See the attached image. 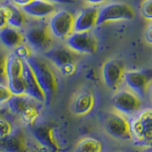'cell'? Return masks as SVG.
I'll use <instances>...</instances> for the list:
<instances>
[{"mask_svg":"<svg viewBox=\"0 0 152 152\" xmlns=\"http://www.w3.org/2000/svg\"><path fill=\"white\" fill-rule=\"evenodd\" d=\"M26 62L31 66L38 84L45 93L46 104H50L58 89V83L53 68L49 61L39 55L32 54Z\"/></svg>","mask_w":152,"mask_h":152,"instance_id":"cell-1","label":"cell"},{"mask_svg":"<svg viewBox=\"0 0 152 152\" xmlns=\"http://www.w3.org/2000/svg\"><path fill=\"white\" fill-rule=\"evenodd\" d=\"M7 104L9 110L26 125L32 126L40 115L41 103L27 94L12 95Z\"/></svg>","mask_w":152,"mask_h":152,"instance_id":"cell-2","label":"cell"},{"mask_svg":"<svg viewBox=\"0 0 152 152\" xmlns=\"http://www.w3.org/2000/svg\"><path fill=\"white\" fill-rule=\"evenodd\" d=\"M44 57L58 68L61 73L65 76H71L76 72L79 57L75 51L71 50L68 47H51L44 52Z\"/></svg>","mask_w":152,"mask_h":152,"instance_id":"cell-3","label":"cell"},{"mask_svg":"<svg viewBox=\"0 0 152 152\" xmlns=\"http://www.w3.org/2000/svg\"><path fill=\"white\" fill-rule=\"evenodd\" d=\"M28 45L36 51L45 52L50 50L53 43V36L46 22H34L27 27L24 34Z\"/></svg>","mask_w":152,"mask_h":152,"instance_id":"cell-4","label":"cell"},{"mask_svg":"<svg viewBox=\"0 0 152 152\" xmlns=\"http://www.w3.org/2000/svg\"><path fill=\"white\" fill-rule=\"evenodd\" d=\"M130 124L132 137L142 145L150 146L152 142V110L145 108L142 110Z\"/></svg>","mask_w":152,"mask_h":152,"instance_id":"cell-5","label":"cell"},{"mask_svg":"<svg viewBox=\"0 0 152 152\" xmlns=\"http://www.w3.org/2000/svg\"><path fill=\"white\" fill-rule=\"evenodd\" d=\"M74 14L68 10L56 11L48 23L49 28L53 37L66 40L74 31Z\"/></svg>","mask_w":152,"mask_h":152,"instance_id":"cell-6","label":"cell"},{"mask_svg":"<svg viewBox=\"0 0 152 152\" xmlns=\"http://www.w3.org/2000/svg\"><path fill=\"white\" fill-rule=\"evenodd\" d=\"M134 11L127 4L111 3L99 9L97 25L109 22H116L123 20H131L134 18Z\"/></svg>","mask_w":152,"mask_h":152,"instance_id":"cell-7","label":"cell"},{"mask_svg":"<svg viewBox=\"0 0 152 152\" xmlns=\"http://www.w3.org/2000/svg\"><path fill=\"white\" fill-rule=\"evenodd\" d=\"M104 129L108 135L118 140L132 139L130 124L120 112L108 113L104 120Z\"/></svg>","mask_w":152,"mask_h":152,"instance_id":"cell-8","label":"cell"},{"mask_svg":"<svg viewBox=\"0 0 152 152\" xmlns=\"http://www.w3.org/2000/svg\"><path fill=\"white\" fill-rule=\"evenodd\" d=\"M66 47L76 53L93 54L97 51L98 42L95 36L88 31H73L66 39Z\"/></svg>","mask_w":152,"mask_h":152,"instance_id":"cell-9","label":"cell"},{"mask_svg":"<svg viewBox=\"0 0 152 152\" xmlns=\"http://www.w3.org/2000/svg\"><path fill=\"white\" fill-rule=\"evenodd\" d=\"M124 80L133 93L139 98H145L151 85L152 71L150 69L126 71Z\"/></svg>","mask_w":152,"mask_h":152,"instance_id":"cell-10","label":"cell"},{"mask_svg":"<svg viewBox=\"0 0 152 152\" xmlns=\"http://www.w3.org/2000/svg\"><path fill=\"white\" fill-rule=\"evenodd\" d=\"M114 108L121 114L132 116L139 112L142 107L141 99L131 90L123 89L118 91L111 99Z\"/></svg>","mask_w":152,"mask_h":152,"instance_id":"cell-11","label":"cell"},{"mask_svg":"<svg viewBox=\"0 0 152 152\" xmlns=\"http://www.w3.org/2000/svg\"><path fill=\"white\" fill-rule=\"evenodd\" d=\"M0 152H28L25 130L17 127L10 134L0 137Z\"/></svg>","mask_w":152,"mask_h":152,"instance_id":"cell-12","label":"cell"},{"mask_svg":"<svg viewBox=\"0 0 152 152\" xmlns=\"http://www.w3.org/2000/svg\"><path fill=\"white\" fill-rule=\"evenodd\" d=\"M95 106V97L88 88H83L74 94L69 104L70 112L75 116H85L92 110Z\"/></svg>","mask_w":152,"mask_h":152,"instance_id":"cell-13","label":"cell"},{"mask_svg":"<svg viewBox=\"0 0 152 152\" xmlns=\"http://www.w3.org/2000/svg\"><path fill=\"white\" fill-rule=\"evenodd\" d=\"M103 79L107 88L110 89H117L124 80L125 69L120 61L110 59L107 61L103 66L102 69Z\"/></svg>","mask_w":152,"mask_h":152,"instance_id":"cell-14","label":"cell"},{"mask_svg":"<svg viewBox=\"0 0 152 152\" xmlns=\"http://www.w3.org/2000/svg\"><path fill=\"white\" fill-rule=\"evenodd\" d=\"M99 9L96 6H89L83 9L75 17L74 31H88L97 25Z\"/></svg>","mask_w":152,"mask_h":152,"instance_id":"cell-15","label":"cell"},{"mask_svg":"<svg viewBox=\"0 0 152 152\" xmlns=\"http://www.w3.org/2000/svg\"><path fill=\"white\" fill-rule=\"evenodd\" d=\"M23 78L25 80L26 85V94L31 96L39 103H45L46 97L45 93L42 90L41 87L37 82L34 73L31 70V66L26 61H24V69H23Z\"/></svg>","mask_w":152,"mask_h":152,"instance_id":"cell-16","label":"cell"},{"mask_svg":"<svg viewBox=\"0 0 152 152\" xmlns=\"http://www.w3.org/2000/svg\"><path fill=\"white\" fill-rule=\"evenodd\" d=\"M32 134L39 144L51 152H58L59 145L53 136V128L49 125H38L32 127Z\"/></svg>","mask_w":152,"mask_h":152,"instance_id":"cell-17","label":"cell"},{"mask_svg":"<svg viewBox=\"0 0 152 152\" xmlns=\"http://www.w3.org/2000/svg\"><path fill=\"white\" fill-rule=\"evenodd\" d=\"M21 8L26 14L35 18H46L51 16L57 11L54 3L46 1V0H33Z\"/></svg>","mask_w":152,"mask_h":152,"instance_id":"cell-18","label":"cell"},{"mask_svg":"<svg viewBox=\"0 0 152 152\" xmlns=\"http://www.w3.org/2000/svg\"><path fill=\"white\" fill-rule=\"evenodd\" d=\"M24 34L19 28L6 26L0 28V43L7 49H14L24 42Z\"/></svg>","mask_w":152,"mask_h":152,"instance_id":"cell-19","label":"cell"},{"mask_svg":"<svg viewBox=\"0 0 152 152\" xmlns=\"http://www.w3.org/2000/svg\"><path fill=\"white\" fill-rule=\"evenodd\" d=\"M7 12V23L8 26L15 28H23L27 24L26 13L23 12L21 7L15 4L7 3L3 5Z\"/></svg>","mask_w":152,"mask_h":152,"instance_id":"cell-20","label":"cell"},{"mask_svg":"<svg viewBox=\"0 0 152 152\" xmlns=\"http://www.w3.org/2000/svg\"><path fill=\"white\" fill-rule=\"evenodd\" d=\"M24 60L18 58L13 53L9 54L7 61V76L10 78H16L23 76Z\"/></svg>","mask_w":152,"mask_h":152,"instance_id":"cell-21","label":"cell"},{"mask_svg":"<svg viewBox=\"0 0 152 152\" xmlns=\"http://www.w3.org/2000/svg\"><path fill=\"white\" fill-rule=\"evenodd\" d=\"M102 142L94 138H86L78 142L74 152H101Z\"/></svg>","mask_w":152,"mask_h":152,"instance_id":"cell-22","label":"cell"},{"mask_svg":"<svg viewBox=\"0 0 152 152\" xmlns=\"http://www.w3.org/2000/svg\"><path fill=\"white\" fill-rule=\"evenodd\" d=\"M7 86L13 95L26 94V85L23 76L16 78H10L7 81Z\"/></svg>","mask_w":152,"mask_h":152,"instance_id":"cell-23","label":"cell"},{"mask_svg":"<svg viewBox=\"0 0 152 152\" xmlns=\"http://www.w3.org/2000/svg\"><path fill=\"white\" fill-rule=\"evenodd\" d=\"M9 54L3 48L0 47V84L7 85V61Z\"/></svg>","mask_w":152,"mask_h":152,"instance_id":"cell-24","label":"cell"},{"mask_svg":"<svg viewBox=\"0 0 152 152\" xmlns=\"http://www.w3.org/2000/svg\"><path fill=\"white\" fill-rule=\"evenodd\" d=\"M12 53L16 57H18V58L26 61L28 58H30L32 55V49L28 45L22 43V44L17 46L16 48H14Z\"/></svg>","mask_w":152,"mask_h":152,"instance_id":"cell-25","label":"cell"},{"mask_svg":"<svg viewBox=\"0 0 152 152\" xmlns=\"http://www.w3.org/2000/svg\"><path fill=\"white\" fill-rule=\"evenodd\" d=\"M151 6H152V0H145L142 4L141 7V12L142 15L144 16V18H145L146 20L150 21L152 18V10H151Z\"/></svg>","mask_w":152,"mask_h":152,"instance_id":"cell-26","label":"cell"},{"mask_svg":"<svg viewBox=\"0 0 152 152\" xmlns=\"http://www.w3.org/2000/svg\"><path fill=\"white\" fill-rule=\"evenodd\" d=\"M13 129L9 120L5 119L4 116L0 117V137H4L12 132Z\"/></svg>","mask_w":152,"mask_h":152,"instance_id":"cell-27","label":"cell"},{"mask_svg":"<svg viewBox=\"0 0 152 152\" xmlns=\"http://www.w3.org/2000/svg\"><path fill=\"white\" fill-rule=\"evenodd\" d=\"M12 95L13 94L11 92L7 85L0 84V104L7 103Z\"/></svg>","mask_w":152,"mask_h":152,"instance_id":"cell-28","label":"cell"},{"mask_svg":"<svg viewBox=\"0 0 152 152\" xmlns=\"http://www.w3.org/2000/svg\"><path fill=\"white\" fill-rule=\"evenodd\" d=\"M7 25V12L2 5V6H0V28L6 27Z\"/></svg>","mask_w":152,"mask_h":152,"instance_id":"cell-29","label":"cell"},{"mask_svg":"<svg viewBox=\"0 0 152 152\" xmlns=\"http://www.w3.org/2000/svg\"><path fill=\"white\" fill-rule=\"evenodd\" d=\"M46 1H49L54 4H65V5H70L75 2L74 0H46Z\"/></svg>","mask_w":152,"mask_h":152,"instance_id":"cell-30","label":"cell"},{"mask_svg":"<svg viewBox=\"0 0 152 152\" xmlns=\"http://www.w3.org/2000/svg\"><path fill=\"white\" fill-rule=\"evenodd\" d=\"M31 1H33V0H13V3L19 7H23L28 5V3H31Z\"/></svg>","mask_w":152,"mask_h":152,"instance_id":"cell-31","label":"cell"},{"mask_svg":"<svg viewBox=\"0 0 152 152\" xmlns=\"http://www.w3.org/2000/svg\"><path fill=\"white\" fill-rule=\"evenodd\" d=\"M151 28H152V26L150 25L145 32V40L147 41V43H149V44H151V41H152L151 40Z\"/></svg>","mask_w":152,"mask_h":152,"instance_id":"cell-32","label":"cell"},{"mask_svg":"<svg viewBox=\"0 0 152 152\" xmlns=\"http://www.w3.org/2000/svg\"><path fill=\"white\" fill-rule=\"evenodd\" d=\"M84 1L88 2L89 4H94V5H97V4H102L104 2H106L107 0H84Z\"/></svg>","mask_w":152,"mask_h":152,"instance_id":"cell-33","label":"cell"},{"mask_svg":"<svg viewBox=\"0 0 152 152\" xmlns=\"http://www.w3.org/2000/svg\"><path fill=\"white\" fill-rule=\"evenodd\" d=\"M8 111H9L8 107H0V117L5 116V114H7Z\"/></svg>","mask_w":152,"mask_h":152,"instance_id":"cell-34","label":"cell"},{"mask_svg":"<svg viewBox=\"0 0 152 152\" xmlns=\"http://www.w3.org/2000/svg\"><path fill=\"white\" fill-rule=\"evenodd\" d=\"M146 152H151V148H150V146H148V149L146 150Z\"/></svg>","mask_w":152,"mask_h":152,"instance_id":"cell-35","label":"cell"},{"mask_svg":"<svg viewBox=\"0 0 152 152\" xmlns=\"http://www.w3.org/2000/svg\"><path fill=\"white\" fill-rule=\"evenodd\" d=\"M1 1H3V0H0V2H1Z\"/></svg>","mask_w":152,"mask_h":152,"instance_id":"cell-36","label":"cell"},{"mask_svg":"<svg viewBox=\"0 0 152 152\" xmlns=\"http://www.w3.org/2000/svg\"><path fill=\"white\" fill-rule=\"evenodd\" d=\"M116 152H120V151H116Z\"/></svg>","mask_w":152,"mask_h":152,"instance_id":"cell-37","label":"cell"}]
</instances>
